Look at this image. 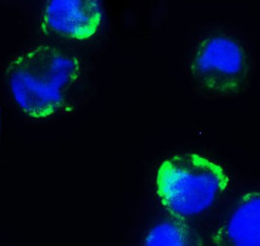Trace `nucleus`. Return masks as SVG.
I'll use <instances>...</instances> for the list:
<instances>
[{
    "label": "nucleus",
    "mask_w": 260,
    "mask_h": 246,
    "mask_svg": "<svg viewBox=\"0 0 260 246\" xmlns=\"http://www.w3.org/2000/svg\"><path fill=\"white\" fill-rule=\"evenodd\" d=\"M82 62L59 45L29 47L10 60L6 80L12 98L25 115L46 119L63 112L79 88Z\"/></svg>",
    "instance_id": "obj_1"
},
{
    "label": "nucleus",
    "mask_w": 260,
    "mask_h": 246,
    "mask_svg": "<svg viewBox=\"0 0 260 246\" xmlns=\"http://www.w3.org/2000/svg\"><path fill=\"white\" fill-rule=\"evenodd\" d=\"M229 184L222 166L197 153L165 160L155 177L158 198L174 218L194 219L218 202Z\"/></svg>",
    "instance_id": "obj_2"
},
{
    "label": "nucleus",
    "mask_w": 260,
    "mask_h": 246,
    "mask_svg": "<svg viewBox=\"0 0 260 246\" xmlns=\"http://www.w3.org/2000/svg\"><path fill=\"white\" fill-rule=\"evenodd\" d=\"M191 71L198 82L218 95H232L246 79L247 58L235 39L214 35L201 41L191 59Z\"/></svg>",
    "instance_id": "obj_3"
},
{
    "label": "nucleus",
    "mask_w": 260,
    "mask_h": 246,
    "mask_svg": "<svg viewBox=\"0 0 260 246\" xmlns=\"http://www.w3.org/2000/svg\"><path fill=\"white\" fill-rule=\"evenodd\" d=\"M102 23L100 0H45L40 15L42 34L69 43L90 40Z\"/></svg>",
    "instance_id": "obj_4"
},
{
    "label": "nucleus",
    "mask_w": 260,
    "mask_h": 246,
    "mask_svg": "<svg viewBox=\"0 0 260 246\" xmlns=\"http://www.w3.org/2000/svg\"><path fill=\"white\" fill-rule=\"evenodd\" d=\"M217 245L260 246V191L247 193L214 232Z\"/></svg>",
    "instance_id": "obj_5"
},
{
    "label": "nucleus",
    "mask_w": 260,
    "mask_h": 246,
    "mask_svg": "<svg viewBox=\"0 0 260 246\" xmlns=\"http://www.w3.org/2000/svg\"><path fill=\"white\" fill-rule=\"evenodd\" d=\"M145 245L149 246H182L193 245V234L183 223L177 221H162L147 233Z\"/></svg>",
    "instance_id": "obj_6"
}]
</instances>
